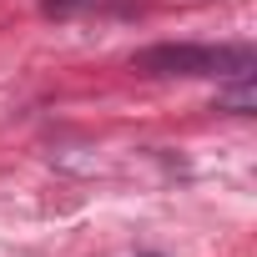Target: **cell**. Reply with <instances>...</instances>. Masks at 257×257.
Listing matches in <instances>:
<instances>
[{
  "instance_id": "cell-1",
  "label": "cell",
  "mask_w": 257,
  "mask_h": 257,
  "mask_svg": "<svg viewBox=\"0 0 257 257\" xmlns=\"http://www.w3.org/2000/svg\"><path fill=\"white\" fill-rule=\"evenodd\" d=\"M132 66L147 76H247L252 51L247 46H152Z\"/></svg>"
},
{
  "instance_id": "cell-2",
  "label": "cell",
  "mask_w": 257,
  "mask_h": 257,
  "mask_svg": "<svg viewBox=\"0 0 257 257\" xmlns=\"http://www.w3.org/2000/svg\"><path fill=\"white\" fill-rule=\"evenodd\" d=\"M222 106H232V111H252V81L242 76V86H237V91H227V96H222Z\"/></svg>"
}]
</instances>
